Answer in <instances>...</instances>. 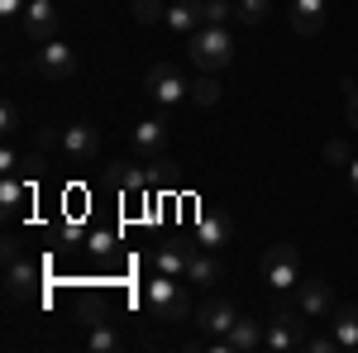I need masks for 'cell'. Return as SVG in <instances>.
<instances>
[{
    "mask_svg": "<svg viewBox=\"0 0 358 353\" xmlns=\"http://www.w3.org/2000/svg\"><path fill=\"white\" fill-rule=\"evenodd\" d=\"M187 48H192V62L201 72H224V67L234 62V38H229L224 24H201L192 38H187Z\"/></svg>",
    "mask_w": 358,
    "mask_h": 353,
    "instance_id": "cell-1",
    "label": "cell"
},
{
    "mask_svg": "<svg viewBox=\"0 0 358 353\" xmlns=\"http://www.w3.org/2000/svg\"><path fill=\"white\" fill-rule=\"evenodd\" d=\"M143 301H148L153 320H187V315H196L192 301H187V291H182V282L167 277V272H158V277L143 287Z\"/></svg>",
    "mask_w": 358,
    "mask_h": 353,
    "instance_id": "cell-2",
    "label": "cell"
},
{
    "mask_svg": "<svg viewBox=\"0 0 358 353\" xmlns=\"http://www.w3.org/2000/svg\"><path fill=\"white\" fill-rule=\"evenodd\" d=\"M306 320L301 310H292V305H277V315L273 320H263V349H273V353H287V349H306Z\"/></svg>",
    "mask_w": 358,
    "mask_h": 353,
    "instance_id": "cell-3",
    "label": "cell"
},
{
    "mask_svg": "<svg viewBox=\"0 0 358 353\" xmlns=\"http://www.w3.org/2000/svg\"><path fill=\"white\" fill-rule=\"evenodd\" d=\"M143 91H148V101L158 110H177L192 96V82H182V72H177L172 62H153V67L143 72Z\"/></svg>",
    "mask_w": 358,
    "mask_h": 353,
    "instance_id": "cell-4",
    "label": "cell"
},
{
    "mask_svg": "<svg viewBox=\"0 0 358 353\" xmlns=\"http://www.w3.org/2000/svg\"><path fill=\"white\" fill-rule=\"evenodd\" d=\"M296 277H301V253H296V244H273L263 253V282L273 291H292Z\"/></svg>",
    "mask_w": 358,
    "mask_h": 353,
    "instance_id": "cell-5",
    "label": "cell"
},
{
    "mask_svg": "<svg viewBox=\"0 0 358 353\" xmlns=\"http://www.w3.org/2000/svg\"><path fill=\"white\" fill-rule=\"evenodd\" d=\"M29 72H34V77H43V82H67V77L77 72V53H72L67 43L48 38L38 53L29 57Z\"/></svg>",
    "mask_w": 358,
    "mask_h": 353,
    "instance_id": "cell-6",
    "label": "cell"
},
{
    "mask_svg": "<svg viewBox=\"0 0 358 353\" xmlns=\"http://www.w3.org/2000/svg\"><path fill=\"white\" fill-rule=\"evenodd\" d=\"M234 320H239V305H234L229 296H210V301H201V305H196V325L206 329L210 339L229 334V329H234Z\"/></svg>",
    "mask_w": 358,
    "mask_h": 353,
    "instance_id": "cell-7",
    "label": "cell"
},
{
    "mask_svg": "<svg viewBox=\"0 0 358 353\" xmlns=\"http://www.w3.org/2000/svg\"><path fill=\"white\" fill-rule=\"evenodd\" d=\"M38 282H43V268L38 263H29V258L5 263V296L10 301H34L38 296Z\"/></svg>",
    "mask_w": 358,
    "mask_h": 353,
    "instance_id": "cell-8",
    "label": "cell"
},
{
    "mask_svg": "<svg viewBox=\"0 0 358 353\" xmlns=\"http://www.w3.org/2000/svg\"><path fill=\"white\" fill-rule=\"evenodd\" d=\"M296 310H301L306 320H330L334 315V291L330 282H296Z\"/></svg>",
    "mask_w": 358,
    "mask_h": 353,
    "instance_id": "cell-9",
    "label": "cell"
},
{
    "mask_svg": "<svg viewBox=\"0 0 358 353\" xmlns=\"http://www.w3.org/2000/svg\"><path fill=\"white\" fill-rule=\"evenodd\" d=\"M167 138H172L167 120H163V115H148V120H138V124H134L129 143H134L143 158H163V153H167Z\"/></svg>",
    "mask_w": 358,
    "mask_h": 353,
    "instance_id": "cell-10",
    "label": "cell"
},
{
    "mask_svg": "<svg viewBox=\"0 0 358 353\" xmlns=\"http://www.w3.org/2000/svg\"><path fill=\"white\" fill-rule=\"evenodd\" d=\"M57 148H62L72 163H91V158L101 153V134H96L91 124H67V129L57 134Z\"/></svg>",
    "mask_w": 358,
    "mask_h": 353,
    "instance_id": "cell-11",
    "label": "cell"
},
{
    "mask_svg": "<svg viewBox=\"0 0 358 353\" xmlns=\"http://www.w3.org/2000/svg\"><path fill=\"white\" fill-rule=\"evenodd\" d=\"M20 20H24V34L34 38V43L57 38V5L53 0H29V10L20 15Z\"/></svg>",
    "mask_w": 358,
    "mask_h": 353,
    "instance_id": "cell-12",
    "label": "cell"
},
{
    "mask_svg": "<svg viewBox=\"0 0 358 353\" xmlns=\"http://www.w3.org/2000/svg\"><path fill=\"white\" fill-rule=\"evenodd\" d=\"M192 239L201 248H215V253H220V248L234 239V219L224 215V210H206V215L196 219V234H192Z\"/></svg>",
    "mask_w": 358,
    "mask_h": 353,
    "instance_id": "cell-13",
    "label": "cell"
},
{
    "mask_svg": "<svg viewBox=\"0 0 358 353\" xmlns=\"http://www.w3.org/2000/svg\"><path fill=\"white\" fill-rule=\"evenodd\" d=\"M258 344H263V320L239 315V320H234V329L215 339V353H248V349H258Z\"/></svg>",
    "mask_w": 358,
    "mask_h": 353,
    "instance_id": "cell-14",
    "label": "cell"
},
{
    "mask_svg": "<svg viewBox=\"0 0 358 353\" xmlns=\"http://www.w3.org/2000/svg\"><path fill=\"white\" fill-rule=\"evenodd\" d=\"M187 282L192 287H215V282H224V268L220 258H215V248H192V263H187Z\"/></svg>",
    "mask_w": 358,
    "mask_h": 353,
    "instance_id": "cell-15",
    "label": "cell"
},
{
    "mask_svg": "<svg viewBox=\"0 0 358 353\" xmlns=\"http://www.w3.org/2000/svg\"><path fill=\"white\" fill-rule=\"evenodd\" d=\"M201 24H206V0H177V5H167V29L172 34L192 38Z\"/></svg>",
    "mask_w": 358,
    "mask_h": 353,
    "instance_id": "cell-16",
    "label": "cell"
},
{
    "mask_svg": "<svg viewBox=\"0 0 358 353\" xmlns=\"http://www.w3.org/2000/svg\"><path fill=\"white\" fill-rule=\"evenodd\" d=\"M106 182H110L115 191H148V187H158L153 167H134V163H110V167H106Z\"/></svg>",
    "mask_w": 358,
    "mask_h": 353,
    "instance_id": "cell-17",
    "label": "cell"
},
{
    "mask_svg": "<svg viewBox=\"0 0 358 353\" xmlns=\"http://www.w3.org/2000/svg\"><path fill=\"white\" fill-rule=\"evenodd\" d=\"M29 196H34V182H29V177H20V172H5V177H0V210H5V219L20 215Z\"/></svg>",
    "mask_w": 358,
    "mask_h": 353,
    "instance_id": "cell-18",
    "label": "cell"
},
{
    "mask_svg": "<svg viewBox=\"0 0 358 353\" xmlns=\"http://www.w3.org/2000/svg\"><path fill=\"white\" fill-rule=\"evenodd\" d=\"M330 334H334V344H339L344 353H354V349H358V305H334Z\"/></svg>",
    "mask_w": 358,
    "mask_h": 353,
    "instance_id": "cell-19",
    "label": "cell"
},
{
    "mask_svg": "<svg viewBox=\"0 0 358 353\" xmlns=\"http://www.w3.org/2000/svg\"><path fill=\"white\" fill-rule=\"evenodd\" d=\"M325 5H330V0H292V29H296V34H320Z\"/></svg>",
    "mask_w": 358,
    "mask_h": 353,
    "instance_id": "cell-20",
    "label": "cell"
},
{
    "mask_svg": "<svg viewBox=\"0 0 358 353\" xmlns=\"http://www.w3.org/2000/svg\"><path fill=\"white\" fill-rule=\"evenodd\" d=\"M192 248H196V239H192V244H163L158 253H153V268H158V272H167V277H187Z\"/></svg>",
    "mask_w": 358,
    "mask_h": 353,
    "instance_id": "cell-21",
    "label": "cell"
},
{
    "mask_svg": "<svg viewBox=\"0 0 358 353\" xmlns=\"http://www.w3.org/2000/svg\"><path fill=\"white\" fill-rule=\"evenodd\" d=\"M129 10H134V20H138L143 29H153V24H167V5H163V0H134Z\"/></svg>",
    "mask_w": 358,
    "mask_h": 353,
    "instance_id": "cell-22",
    "label": "cell"
},
{
    "mask_svg": "<svg viewBox=\"0 0 358 353\" xmlns=\"http://www.w3.org/2000/svg\"><path fill=\"white\" fill-rule=\"evenodd\" d=\"M192 101L196 106H215L220 101V82H215V72H201L192 82Z\"/></svg>",
    "mask_w": 358,
    "mask_h": 353,
    "instance_id": "cell-23",
    "label": "cell"
},
{
    "mask_svg": "<svg viewBox=\"0 0 358 353\" xmlns=\"http://www.w3.org/2000/svg\"><path fill=\"white\" fill-rule=\"evenodd\" d=\"M115 244H120L115 229H91V234H86V253H91V258H110Z\"/></svg>",
    "mask_w": 358,
    "mask_h": 353,
    "instance_id": "cell-24",
    "label": "cell"
},
{
    "mask_svg": "<svg viewBox=\"0 0 358 353\" xmlns=\"http://www.w3.org/2000/svg\"><path fill=\"white\" fill-rule=\"evenodd\" d=\"M268 15H273V0H239V24H253V29H258Z\"/></svg>",
    "mask_w": 358,
    "mask_h": 353,
    "instance_id": "cell-25",
    "label": "cell"
},
{
    "mask_svg": "<svg viewBox=\"0 0 358 353\" xmlns=\"http://www.w3.org/2000/svg\"><path fill=\"white\" fill-rule=\"evenodd\" d=\"M86 344H91L96 353H110V349H120V334H115L110 325H91L86 329Z\"/></svg>",
    "mask_w": 358,
    "mask_h": 353,
    "instance_id": "cell-26",
    "label": "cell"
},
{
    "mask_svg": "<svg viewBox=\"0 0 358 353\" xmlns=\"http://www.w3.org/2000/svg\"><path fill=\"white\" fill-rule=\"evenodd\" d=\"M229 20H239L234 0H206V24H229Z\"/></svg>",
    "mask_w": 358,
    "mask_h": 353,
    "instance_id": "cell-27",
    "label": "cell"
},
{
    "mask_svg": "<svg viewBox=\"0 0 358 353\" xmlns=\"http://www.w3.org/2000/svg\"><path fill=\"white\" fill-rule=\"evenodd\" d=\"M325 163H330V167H349V163H354V153H349L344 138H330V143H325Z\"/></svg>",
    "mask_w": 358,
    "mask_h": 353,
    "instance_id": "cell-28",
    "label": "cell"
},
{
    "mask_svg": "<svg viewBox=\"0 0 358 353\" xmlns=\"http://www.w3.org/2000/svg\"><path fill=\"white\" fill-rule=\"evenodd\" d=\"M344 115H349V129H358V82H344Z\"/></svg>",
    "mask_w": 358,
    "mask_h": 353,
    "instance_id": "cell-29",
    "label": "cell"
},
{
    "mask_svg": "<svg viewBox=\"0 0 358 353\" xmlns=\"http://www.w3.org/2000/svg\"><path fill=\"white\" fill-rule=\"evenodd\" d=\"M5 172H24V158H20V153H15L10 143L0 148V177H5Z\"/></svg>",
    "mask_w": 358,
    "mask_h": 353,
    "instance_id": "cell-30",
    "label": "cell"
},
{
    "mask_svg": "<svg viewBox=\"0 0 358 353\" xmlns=\"http://www.w3.org/2000/svg\"><path fill=\"white\" fill-rule=\"evenodd\" d=\"M0 120H5V134H20V124H24V115H20L15 101H5V115H0Z\"/></svg>",
    "mask_w": 358,
    "mask_h": 353,
    "instance_id": "cell-31",
    "label": "cell"
},
{
    "mask_svg": "<svg viewBox=\"0 0 358 353\" xmlns=\"http://www.w3.org/2000/svg\"><path fill=\"white\" fill-rule=\"evenodd\" d=\"M306 349H310V353H334L339 344H334V334H310V339H306Z\"/></svg>",
    "mask_w": 358,
    "mask_h": 353,
    "instance_id": "cell-32",
    "label": "cell"
},
{
    "mask_svg": "<svg viewBox=\"0 0 358 353\" xmlns=\"http://www.w3.org/2000/svg\"><path fill=\"white\" fill-rule=\"evenodd\" d=\"M24 10H29V0H0V15H5V20H20Z\"/></svg>",
    "mask_w": 358,
    "mask_h": 353,
    "instance_id": "cell-33",
    "label": "cell"
},
{
    "mask_svg": "<svg viewBox=\"0 0 358 353\" xmlns=\"http://www.w3.org/2000/svg\"><path fill=\"white\" fill-rule=\"evenodd\" d=\"M344 182H349V196H354V201H358V158H354V163H349V167H344Z\"/></svg>",
    "mask_w": 358,
    "mask_h": 353,
    "instance_id": "cell-34",
    "label": "cell"
},
{
    "mask_svg": "<svg viewBox=\"0 0 358 353\" xmlns=\"http://www.w3.org/2000/svg\"><path fill=\"white\" fill-rule=\"evenodd\" d=\"M53 5H57V0H53Z\"/></svg>",
    "mask_w": 358,
    "mask_h": 353,
    "instance_id": "cell-35",
    "label": "cell"
}]
</instances>
